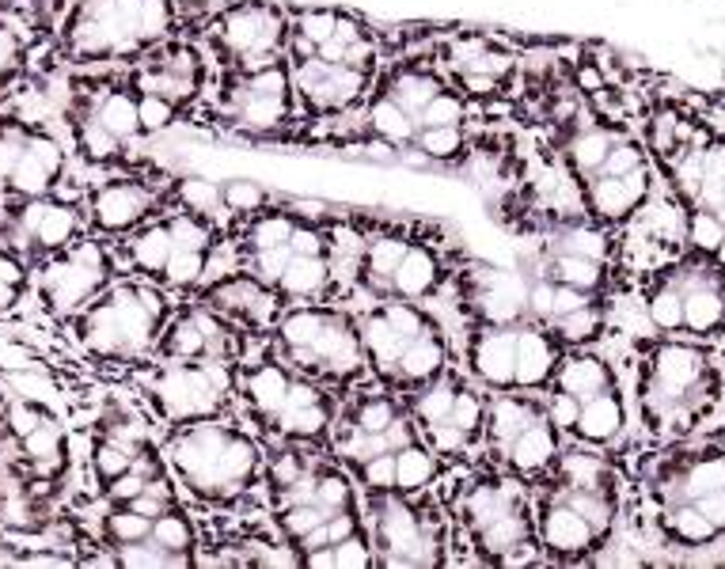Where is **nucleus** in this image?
Here are the masks:
<instances>
[{"instance_id":"26","label":"nucleus","mask_w":725,"mask_h":569,"mask_svg":"<svg viewBox=\"0 0 725 569\" xmlns=\"http://www.w3.org/2000/svg\"><path fill=\"white\" fill-rule=\"evenodd\" d=\"M445 88H448V84L437 77L434 69H426V66H403L396 77H391L388 84H384V96L396 99V103L418 122L421 107H426L429 99H434L437 91H445Z\"/></svg>"},{"instance_id":"19","label":"nucleus","mask_w":725,"mask_h":569,"mask_svg":"<svg viewBox=\"0 0 725 569\" xmlns=\"http://www.w3.org/2000/svg\"><path fill=\"white\" fill-rule=\"evenodd\" d=\"M547 418V407H539V402H532L528 395H509L501 391L498 399H486V445L494 448V452H501L506 445H513L532 421Z\"/></svg>"},{"instance_id":"24","label":"nucleus","mask_w":725,"mask_h":569,"mask_svg":"<svg viewBox=\"0 0 725 569\" xmlns=\"http://www.w3.org/2000/svg\"><path fill=\"white\" fill-rule=\"evenodd\" d=\"M365 126L376 141H384L388 149H410L418 137V122L403 110L391 96H376L369 107H365Z\"/></svg>"},{"instance_id":"10","label":"nucleus","mask_w":725,"mask_h":569,"mask_svg":"<svg viewBox=\"0 0 725 569\" xmlns=\"http://www.w3.org/2000/svg\"><path fill=\"white\" fill-rule=\"evenodd\" d=\"M467 311L486 327H517L528 316V284L509 270H475L467 278Z\"/></svg>"},{"instance_id":"18","label":"nucleus","mask_w":725,"mask_h":569,"mask_svg":"<svg viewBox=\"0 0 725 569\" xmlns=\"http://www.w3.org/2000/svg\"><path fill=\"white\" fill-rule=\"evenodd\" d=\"M558 346L539 323L517 327V391H539L555 380Z\"/></svg>"},{"instance_id":"36","label":"nucleus","mask_w":725,"mask_h":569,"mask_svg":"<svg viewBox=\"0 0 725 569\" xmlns=\"http://www.w3.org/2000/svg\"><path fill=\"white\" fill-rule=\"evenodd\" d=\"M646 316H649V323L657 330H665V335L681 330L684 327V292L668 278L657 281V289L646 297Z\"/></svg>"},{"instance_id":"15","label":"nucleus","mask_w":725,"mask_h":569,"mask_svg":"<svg viewBox=\"0 0 725 569\" xmlns=\"http://www.w3.org/2000/svg\"><path fill=\"white\" fill-rule=\"evenodd\" d=\"M596 539H600L596 528L582 517V512H574L558 493L539 509V543H544L550 555L577 558V555H585V550H593Z\"/></svg>"},{"instance_id":"41","label":"nucleus","mask_w":725,"mask_h":569,"mask_svg":"<svg viewBox=\"0 0 725 569\" xmlns=\"http://www.w3.org/2000/svg\"><path fill=\"white\" fill-rule=\"evenodd\" d=\"M467 122V99L460 91H437L418 114V130H429V126H464Z\"/></svg>"},{"instance_id":"2","label":"nucleus","mask_w":725,"mask_h":569,"mask_svg":"<svg viewBox=\"0 0 725 569\" xmlns=\"http://www.w3.org/2000/svg\"><path fill=\"white\" fill-rule=\"evenodd\" d=\"M278 350L297 372L311 376L327 388H346L361 380L369 369L357 319L342 308L327 305H297L292 311H281L278 327Z\"/></svg>"},{"instance_id":"34","label":"nucleus","mask_w":725,"mask_h":569,"mask_svg":"<svg viewBox=\"0 0 725 569\" xmlns=\"http://www.w3.org/2000/svg\"><path fill=\"white\" fill-rule=\"evenodd\" d=\"M77 144H80V156L91 160V163H115L118 156H122V149H126V141H118V137L110 133L107 126H99L91 114H80Z\"/></svg>"},{"instance_id":"16","label":"nucleus","mask_w":725,"mask_h":569,"mask_svg":"<svg viewBox=\"0 0 725 569\" xmlns=\"http://www.w3.org/2000/svg\"><path fill=\"white\" fill-rule=\"evenodd\" d=\"M448 270L440 262L437 247L426 240H410L407 254H403L396 278H391V297L399 300H434L445 284Z\"/></svg>"},{"instance_id":"17","label":"nucleus","mask_w":725,"mask_h":569,"mask_svg":"<svg viewBox=\"0 0 725 569\" xmlns=\"http://www.w3.org/2000/svg\"><path fill=\"white\" fill-rule=\"evenodd\" d=\"M274 289L281 292V300L292 305H327L338 297L335 273H330L327 254H292L286 273L278 278Z\"/></svg>"},{"instance_id":"21","label":"nucleus","mask_w":725,"mask_h":569,"mask_svg":"<svg viewBox=\"0 0 725 569\" xmlns=\"http://www.w3.org/2000/svg\"><path fill=\"white\" fill-rule=\"evenodd\" d=\"M77 240H85V213L77 206H69V201L46 198V213L39 220V232H34L31 247L50 259V254L69 251Z\"/></svg>"},{"instance_id":"23","label":"nucleus","mask_w":725,"mask_h":569,"mask_svg":"<svg viewBox=\"0 0 725 569\" xmlns=\"http://www.w3.org/2000/svg\"><path fill=\"white\" fill-rule=\"evenodd\" d=\"M152 353L163 357V361H209V335L206 323H201V311H182L176 323L160 335Z\"/></svg>"},{"instance_id":"50","label":"nucleus","mask_w":725,"mask_h":569,"mask_svg":"<svg viewBox=\"0 0 725 569\" xmlns=\"http://www.w3.org/2000/svg\"><path fill=\"white\" fill-rule=\"evenodd\" d=\"M577 415H582V402H577L574 395L555 391V395L547 399V421H550L555 429H566V433H574Z\"/></svg>"},{"instance_id":"44","label":"nucleus","mask_w":725,"mask_h":569,"mask_svg":"<svg viewBox=\"0 0 725 569\" xmlns=\"http://www.w3.org/2000/svg\"><path fill=\"white\" fill-rule=\"evenodd\" d=\"M316 501L324 505L327 512H342V509H354V505H357L350 479H346L342 471H335V467H324V471H319Z\"/></svg>"},{"instance_id":"5","label":"nucleus","mask_w":725,"mask_h":569,"mask_svg":"<svg viewBox=\"0 0 725 569\" xmlns=\"http://www.w3.org/2000/svg\"><path fill=\"white\" fill-rule=\"evenodd\" d=\"M145 0H80L77 16L69 23L66 50L77 66L130 58L137 50H149L141 27Z\"/></svg>"},{"instance_id":"29","label":"nucleus","mask_w":725,"mask_h":569,"mask_svg":"<svg viewBox=\"0 0 725 569\" xmlns=\"http://www.w3.org/2000/svg\"><path fill=\"white\" fill-rule=\"evenodd\" d=\"M539 278H550L558 284H574L582 292H596L604 284V262L585 259V254H570V251H547V262L539 270Z\"/></svg>"},{"instance_id":"33","label":"nucleus","mask_w":725,"mask_h":569,"mask_svg":"<svg viewBox=\"0 0 725 569\" xmlns=\"http://www.w3.org/2000/svg\"><path fill=\"white\" fill-rule=\"evenodd\" d=\"M403 418V407L391 395H361V399L350 407V426H357L361 433H384L391 421Z\"/></svg>"},{"instance_id":"27","label":"nucleus","mask_w":725,"mask_h":569,"mask_svg":"<svg viewBox=\"0 0 725 569\" xmlns=\"http://www.w3.org/2000/svg\"><path fill=\"white\" fill-rule=\"evenodd\" d=\"M555 391H566L574 395L577 402H589L593 395L608 391V365L596 361V357H566V361H558L555 369Z\"/></svg>"},{"instance_id":"28","label":"nucleus","mask_w":725,"mask_h":569,"mask_svg":"<svg viewBox=\"0 0 725 569\" xmlns=\"http://www.w3.org/2000/svg\"><path fill=\"white\" fill-rule=\"evenodd\" d=\"M623 429V402L619 395L612 391H600L593 395L589 402H582V415H577V426L574 433L589 445H608L612 437H619Z\"/></svg>"},{"instance_id":"48","label":"nucleus","mask_w":725,"mask_h":569,"mask_svg":"<svg viewBox=\"0 0 725 569\" xmlns=\"http://www.w3.org/2000/svg\"><path fill=\"white\" fill-rule=\"evenodd\" d=\"M357 475L369 486V493L396 490V452H384V456H373V460L357 463Z\"/></svg>"},{"instance_id":"12","label":"nucleus","mask_w":725,"mask_h":569,"mask_svg":"<svg viewBox=\"0 0 725 569\" xmlns=\"http://www.w3.org/2000/svg\"><path fill=\"white\" fill-rule=\"evenodd\" d=\"M66 163H69V152L66 144L58 141L53 133L46 130H31V141L16 163L12 179H8V190L4 194H16V198H50L53 187L66 176Z\"/></svg>"},{"instance_id":"9","label":"nucleus","mask_w":725,"mask_h":569,"mask_svg":"<svg viewBox=\"0 0 725 569\" xmlns=\"http://www.w3.org/2000/svg\"><path fill=\"white\" fill-rule=\"evenodd\" d=\"M206 308L220 311L225 319H232L236 327L244 330H270L278 327L281 311H286V300H281L278 289L262 284L259 278H251L247 270L232 273V278L213 281V289L201 300Z\"/></svg>"},{"instance_id":"35","label":"nucleus","mask_w":725,"mask_h":569,"mask_svg":"<svg viewBox=\"0 0 725 569\" xmlns=\"http://www.w3.org/2000/svg\"><path fill=\"white\" fill-rule=\"evenodd\" d=\"M220 206H225L228 217L244 220V217H255L270 206V190L255 179H232L220 187Z\"/></svg>"},{"instance_id":"3","label":"nucleus","mask_w":725,"mask_h":569,"mask_svg":"<svg viewBox=\"0 0 725 569\" xmlns=\"http://www.w3.org/2000/svg\"><path fill=\"white\" fill-rule=\"evenodd\" d=\"M168 297L152 284H115L107 297H96L91 308L77 319L80 346L99 361H133L149 357L160 342Z\"/></svg>"},{"instance_id":"1","label":"nucleus","mask_w":725,"mask_h":569,"mask_svg":"<svg viewBox=\"0 0 725 569\" xmlns=\"http://www.w3.org/2000/svg\"><path fill=\"white\" fill-rule=\"evenodd\" d=\"M168 467L206 505H232L259 479L262 456L255 440L217 418L190 421L168 440Z\"/></svg>"},{"instance_id":"20","label":"nucleus","mask_w":725,"mask_h":569,"mask_svg":"<svg viewBox=\"0 0 725 569\" xmlns=\"http://www.w3.org/2000/svg\"><path fill=\"white\" fill-rule=\"evenodd\" d=\"M498 456L517 475H528V479H536V475H544L547 467H555V460H558V429L550 426L547 418L532 421L525 433L513 440V445L501 448Z\"/></svg>"},{"instance_id":"53","label":"nucleus","mask_w":725,"mask_h":569,"mask_svg":"<svg viewBox=\"0 0 725 569\" xmlns=\"http://www.w3.org/2000/svg\"><path fill=\"white\" fill-rule=\"evenodd\" d=\"M695 509H699L703 517L722 531L725 528V486H722V490L703 493V498H695Z\"/></svg>"},{"instance_id":"30","label":"nucleus","mask_w":725,"mask_h":569,"mask_svg":"<svg viewBox=\"0 0 725 569\" xmlns=\"http://www.w3.org/2000/svg\"><path fill=\"white\" fill-rule=\"evenodd\" d=\"M437 479V452L426 448L421 440L399 448L396 452V490L399 493H418Z\"/></svg>"},{"instance_id":"38","label":"nucleus","mask_w":725,"mask_h":569,"mask_svg":"<svg viewBox=\"0 0 725 569\" xmlns=\"http://www.w3.org/2000/svg\"><path fill=\"white\" fill-rule=\"evenodd\" d=\"M547 327H550V335L563 338V342L585 346V342H593V338L600 335L604 316H600V308H596V300H593L589 308H577V311H570V316H555Z\"/></svg>"},{"instance_id":"46","label":"nucleus","mask_w":725,"mask_h":569,"mask_svg":"<svg viewBox=\"0 0 725 569\" xmlns=\"http://www.w3.org/2000/svg\"><path fill=\"white\" fill-rule=\"evenodd\" d=\"M27 141H31V126H23V122L0 126V190H8V179H12Z\"/></svg>"},{"instance_id":"37","label":"nucleus","mask_w":725,"mask_h":569,"mask_svg":"<svg viewBox=\"0 0 725 569\" xmlns=\"http://www.w3.org/2000/svg\"><path fill=\"white\" fill-rule=\"evenodd\" d=\"M137 460V452L133 448H126L122 440H115V437H99L96 440V448H91V475H96V482H99V490L110 482V479H118V475H126L133 467Z\"/></svg>"},{"instance_id":"51","label":"nucleus","mask_w":725,"mask_h":569,"mask_svg":"<svg viewBox=\"0 0 725 569\" xmlns=\"http://www.w3.org/2000/svg\"><path fill=\"white\" fill-rule=\"evenodd\" d=\"M596 300V292H582V289H574V284H558L555 281V300H550V319L555 316H570V311L577 308H589ZM547 319V323H550Z\"/></svg>"},{"instance_id":"6","label":"nucleus","mask_w":725,"mask_h":569,"mask_svg":"<svg viewBox=\"0 0 725 569\" xmlns=\"http://www.w3.org/2000/svg\"><path fill=\"white\" fill-rule=\"evenodd\" d=\"M220 66L228 72H259L278 66L289 46V20L274 4H232L209 27Z\"/></svg>"},{"instance_id":"11","label":"nucleus","mask_w":725,"mask_h":569,"mask_svg":"<svg viewBox=\"0 0 725 569\" xmlns=\"http://www.w3.org/2000/svg\"><path fill=\"white\" fill-rule=\"evenodd\" d=\"M467 365L490 391H517V327H475L467 338Z\"/></svg>"},{"instance_id":"42","label":"nucleus","mask_w":725,"mask_h":569,"mask_svg":"<svg viewBox=\"0 0 725 569\" xmlns=\"http://www.w3.org/2000/svg\"><path fill=\"white\" fill-rule=\"evenodd\" d=\"M115 562L118 566H190L195 558H187V555H176V550H168V547H160L156 539H141V543H126V547H118V555H115Z\"/></svg>"},{"instance_id":"43","label":"nucleus","mask_w":725,"mask_h":569,"mask_svg":"<svg viewBox=\"0 0 725 569\" xmlns=\"http://www.w3.org/2000/svg\"><path fill=\"white\" fill-rule=\"evenodd\" d=\"M668 528H673V536L681 539V543H692V547H699L711 536H718V528H714L711 520H706L703 512L695 509V501H684L681 509L668 517Z\"/></svg>"},{"instance_id":"8","label":"nucleus","mask_w":725,"mask_h":569,"mask_svg":"<svg viewBox=\"0 0 725 569\" xmlns=\"http://www.w3.org/2000/svg\"><path fill=\"white\" fill-rule=\"evenodd\" d=\"M152 179H110L99 182L88 198V220L103 236H126L137 224L156 217L163 201V187H149Z\"/></svg>"},{"instance_id":"14","label":"nucleus","mask_w":725,"mask_h":569,"mask_svg":"<svg viewBox=\"0 0 725 569\" xmlns=\"http://www.w3.org/2000/svg\"><path fill=\"white\" fill-rule=\"evenodd\" d=\"M440 372H448V342L440 335L437 323H429L418 338H410L407 350L399 353L396 372H391V388L418 391L426 383H434Z\"/></svg>"},{"instance_id":"52","label":"nucleus","mask_w":725,"mask_h":569,"mask_svg":"<svg viewBox=\"0 0 725 569\" xmlns=\"http://www.w3.org/2000/svg\"><path fill=\"white\" fill-rule=\"evenodd\" d=\"M369 562H376L373 543L369 539H361V531L350 539H342V543H335V566H369Z\"/></svg>"},{"instance_id":"13","label":"nucleus","mask_w":725,"mask_h":569,"mask_svg":"<svg viewBox=\"0 0 725 569\" xmlns=\"http://www.w3.org/2000/svg\"><path fill=\"white\" fill-rule=\"evenodd\" d=\"M289 388H292V372L278 357H262V361L247 365L244 376L236 380V391H240L244 407L251 410V418H259L270 429L278 426L281 410H286Z\"/></svg>"},{"instance_id":"31","label":"nucleus","mask_w":725,"mask_h":569,"mask_svg":"<svg viewBox=\"0 0 725 569\" xmlns=\"http://www.w3.org/2000/svg\"><path fill=\"white\" fill-rule=\"evenodd\" d=\"M152 536V520L141 517L130 505H110L103 517V543L107 547H126V543H141Z\"/></svg>"},{"instance_id":"40","label":"nucleus","mask_w":725,"mask_h":569,"mask_svg":"<svg viewBox=\"0 0 725 569\" xmlns=\"http://www.w3.org/2000/svg\"><path fill=\"white\" fill-rule=\"evenodd\" d=\"M206 262H209V251H171L168 266H163L160 281L168 289H195V284L206 281Z\"/></svg>"},{"instance_id":"45","label":"nucleus","mask_w":725,"mask_h":569,"mask_svg":"<svg viewBox=\"0 0 725 569\" xmlns=\"http://www.w3.org/2000/svg\"><path fill=\"white\" fill-rule=\"evenodd\" d=\"M176 198L182 209H190V213H201V217H217L220 206V187L209 179H182L176 187Z\"/></svg>"},{"instance_id":"32","label":"nucleus","mask_w":725,"mask_h":569,"mask_svg":"<svg viewBox=\"0 0 725 569\" xmlns=\"http://www.w3.org/2000/svg\"><path fill=\"white\" fill-rule=\"evenodd\" d=\"M415 144H418V152L426 156V160H437V163L460 160V156L471 149L464 126H429V130H418Z\"/></svg>"},{"instance_id":"25","label":"nucleus","mask_w":725,"mask_h":569,"mask_svg":"<svg viewBox=\"0 0 725 569\" xmlns=\"http://www.w3.org/2000/svg\"><path fill=\"white\" fill-rule=\"evenodd\" d=\"M171 251H176V240H171L168 217L145 224L141 232L130 236V243H126V259H130L133 270L145 273V278H160L163 266H168V259H171Z\"/></svg>"},{"instance_id":"7","label":"nucleus","mask_w":725,"mask_h":569,"mask_svg":"<svg viewBox=\"0 0 725 569\" xmlns=\"http://www.w3.org/2000/svg\"><path fill=\"white\" fill-rule=\"evenodd\" d=\"M110 278H115V259H110V251L99 240L85 236V240H77L69 251L50 254V259L42 262L39 278H34V297H39V305L46 311H53V316H72V311H80L88 300H96L110 284Z\"/></svg>"},{"instance_id":"47","label":"nucleus","mask_w":725,"mask_h":569,"mask_svg":"<svg viewBox=\"0 0 725 569\" xmlns=\"http://www.w3.org/2000/svg\"><path fill=\"white\" fill-rule=\"evenodd\" d=\"M725 486V456H711V460H699L692 475H687V490L681 493V501H695L711 490H722Z\"/></svg>"},{"instance_id":"4","label":"nucleus","mask_w":725,"mask_h":569,"mask_svg":"<svg viewBox=\"0 0 725 569\" xmlns=\"http://www.w3.org/2000/svg\"><path fill=\"white\" fill-rule=\"evenodd\" d=\"M145 391L168 426H190V421L217 418L232 402L236 380L220 361H168L152 369Z\"/></svg>"},{"instance_id":"22","label":"nucleus","mask_w":725,"mask_h":569,"mask_svg":"<svg viewBox=\"0 0 725 569\" xmlns=\"http://www.w3.org/2000/svg\"><path fill=\"white\" fill-rule=\"evenodd\" d=\"M141 99L133 96L130 88H107V91H99L96 99H91V107L85 110V114L96 118L99 126H107L110 133L118 137V141H126L130 144L133 137H141Z\"/></svg>"},{"instance_id":"39","label":"nucleus","mask_w":725,"mask_h":569,"mask_svg":"<svg viewBox=\"0 0 725 569\" xmlns=\"http://www.w3.org/2000/svg\"><path fill=\"white\" fill-rule=\"evenodd\" d=\"M152 539L160 547H168V550H176V555H187V558H195L190 550H195V528H190V520H187V512L179 509H168V512H160V517L152 520Z\"/></svg>"},{"instance_id":"49","label":"nucleus","mask_w":725,"mask_h":569,"mask_svg":"<svg viewBox=\"0 0 725 569\" xmlns=\"http://www.w3.org/2000/svg\"><path fill=\"white\" fill-rule=\"evenodd\" d=\"M141 99V130L145 133H163L171 122L179 118V107H171L168 99H160V96H137Z\"/></svg>"}]
</instances>
